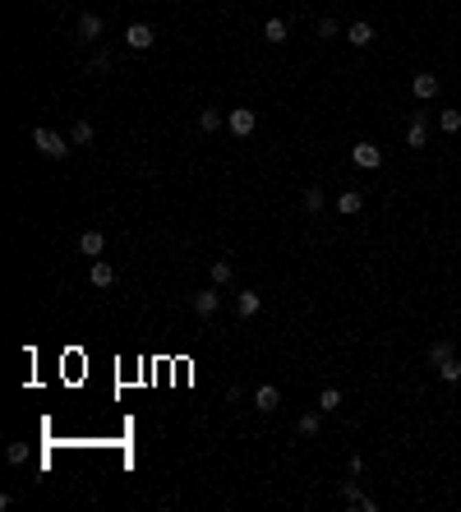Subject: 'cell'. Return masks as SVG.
<instances>
[{"label": "cell", "mask_w": 461, "mask_h": 512, "mask_svg": "<svg viewBox=\"0 0 461 512\" xmlns=\"http://www.w3.org/2000/svg\"><path fill=\"white\" fill-rule=\"evenodd\" d=\"M32 148H37L42 157H51V162H65V157H69V143H65L56 129H46V125L32 129Z\"/></svg>", "instance_id": "1"}, {"label": "cell", "mask_w": 461, "mask_h": 512, "mask_svg": "<svg viewBox=\"0 0 461 512\" xmlns=\"http://www.w3.org/2000/svg\"><path fill=\"white\" fill-rule=\"evenodd\" d=\"M226 129L235 134V139H249V134L259 129V116H254L249 107H231L226 111Z\"/></svg>", "instance_id": "2"}, {"label": "cell", "mask_w": 461, "mask_h": 512, "mask_svg": "<svg viewBox=\"0 0 461 512\" xmlns=\"http://www.w3.org/2000/svg\"><path fill=\"white\" fill-rule=\"evenodd\" d=\"M351 162H355L360 171H378V167H383V148H374V143H355V148H351Z\"/></svg>", "instance_id": "3"}, {"label": "cell", "mask_w": 461, "mask_h": 512, "mask_svg": "<svg viewBox=\"0 0 461 512\" xmlns=\"http://www.w3.org/2000/svg\"><path fill=\"white\" fill-rule=\"evenodd\" d=\"M157 42V32L148 28V23H129V28H125V47L129 51H148Z\"/></svg>", "instance_id": "4"}, {"label": "cell", "mask_w": 461, "mask_h": 512, "mask_svg": "<svg viewBox=\"0 0 461 512\" xmlns=\"http://www.w3.org/2000/svg\"><path fill=\"white\" fill-rule=\"evenodd\" d=\"M217 310H222V295H217V286H208V291H194V314H199V319H213Z\"/></svg>", "instance_id": "5"}, {"label": "cell", "mask_w": 461, "mask_h": 512, "mask_svg": "<svg viewBox=\"0 0 461 512\" xmlns=\"http://www.w3.org/2000/svg\"><path fill=\"white\" fill-rule=\"evenodd\" d=\"M277 406H281V388H277V383H263V388L254 392V411H263V416H272Z\"/></svg>", "instance_id": "6"}, {"label": "cell", "mask_w": 461, "mask_h": 512, "mask_svg": "<svg viewBox=\"0 0 461 512\" xmlns=\"http://www.w3.org/2000/svg\"><path fill=\"white\" fill-rule=\"evenodd\" d=\"M425 143H429V120H425V111H415L411 129H406V148H425Z\"/></svg>", "instance_id": "7"}, {"label": "cell", "mask_w": 461, "mask_h": 512, "mask_svg": "<svg viewBox=\"0 0 461 512\" xmlns=\"http://www.w3.org/2000/svg\"><path fill=\"white\" fill-rule=\"evenodd\" d=\"M88 281L97 286V291H107V286H116V268H111L107 259H92V268H88Z\"/></svg>", "instance_id": "8"}, {"label": "cell", "mask_w": 461, "mask_h": 512, "mask_svg": "<svg viewBox=\"0 0 461 512\" xmlns=\"http://www.w3.org/2000/svg\"><path fill=\"white\" fill-rule=\"evenodd\" d=\"M102 249H107V235H102V231H83V235H78V254H83V259H102Z\"/></svg>", "instance_id": "9"}, {"label": "cell", "mask_w": 461, "mask_h": 512, "mask_svg": "<svg viewBox=\"0 0 461 512\" xmlns=\"http://www.w3.org/2000/svg\"><path fill=\"white\" fill-rule=\"evenodd\" d=\"M411 93L420 97V102H433V97H438V74H415L411 78Z\"/></svg>", "instance_id": "10"}, {"label": "cell", "mask_w": 461, "mask_h": 512, "mask_svg": "<svg viewBox=\"0 0 461 512\" xmlns=\"http://www.w3.org/2000/svg\"><path fill=\"white\" fill-rule=\"evenodd\" d=\"M102 28H107V23H102V14H78V42H97V37H102Z\"/></svg>", "instance_id": "11"}, {"label": "cell", "mask_w": 461, "mask_h": 512, "mask_svg": "<svg viewBox=\"0 0 461 512\" xmlns=\"http://www.w3.org/2000/svg\"><path fill=\"white\" fill-rule=\"evenodd\" d=\"M259 310H263V295L259 291H240V295H235V314H240V319H254Z\"/></svg>", "instance_id": "12"}, {"label": "cell", "mask_w": 461, "mask_h": 512, "mask_svg": "<svg viewBox=\"0 0 461 512\" xmlns=\"http://www.w3.org/2000/svg\"><path fill=\"white\" fill-rule=\"evenodd\" d=\"M341 498H346L351 508H360V512H374V498H369V494H360V484H355V480H346V484H341Z\"/></svg>", "instance_id": "13"}, {"label": "cell", "mask_w": 461, "mask_h": 512, "mask_svg": "<svg viewBox=\"0 0 461 512\" xmlns=\"http://www.w3.org/2000/svg\"><path fill=\"white\" fill-rule=\"evenodd\" d=\"M346 42H351V47H369V42H374V23L355 19L351 28H346Z\"/></svg>", "instance_id": "14"}, {"label": "cell", "mask_w": 461, "mask_h": 512, "mask_svg": "<svg viewBox=\"0 0 461 512\" xmlns=\"http://www.w3.org/2000/svg\"><path fill=\"white\" fill-rule=\"evenodd\" d=\"M360 208H365V194H360V189H346V194L337 199V213H341V217H355Z\"/></svg>", "instance_id": "15"}, {"label": "cell", "mask_w": 461, "mask_h": 512, "mask_svg": "<svg viewBox=\"0 0 461 512\" xmlns=\"http://www.w3.org/2000/svg\"><path fill=\"white\" fill-rule=\"evenodd\" d=\"M222 125H226V111H217V107L199 111V129H203V134H217Z\"/></svg>", "instance_id": "16"}, {"label": "cell", "mask_w": 461, "mask_h": 512, "mask_svg": "<svg viewBox=\"0 0 461 512\" xmlns=\"http://www.w3.org/2000/svg\"><path fill=\"white\" fill-rule=\"evenodd\" d=\"M295 429H300V438H314L323 429V411H305V416L295 420Z\"/></svg>", "instance_id": "17"}, {"label": "cell", "mask_w": 461, "mask_h": 512, "mask_svg": "<svg viewBox=\"0 0 461 512\" xmlns=\"http://www.w3.org/2000/svg\"><path fill=\"white\" fill-rule=\"evenodd\" d=\"M263 42L281 47V42H286V19H268V23H263Z\"/></svg>", "instance_id": "18"}, {"label": "cell", "mask_w": 461, "mask_h": 512, "mask_svg": "<svg viewBox=\"0 0 461 512\" xmlns=\"http://www.w3.org/2000/svg\"><path fill=\"white\" fill-rule=\"evenodd\" d=\"M452 356H457V351H452V341H433V346H429V365H433V370H438V365H447Z\"/></svg>", "instance_id": "19"}, {"label": "cell", "mask_w": 461, "mask_h": 512, "mask_svg": "<svg viewBox=\"0 0 461 512\" xmlns=\"http://www.w3.org/2000/svg\"><path fill=\"white\" fill-rule=\"evenodd\" d=\"M337 406H341V388H323L319 392V411H323V416H332Z\"/></svg>", "instance_id": "20"}, {"label": "cell", "mask_w": 461, "mask_h": 512, "mask_svg": "<svg viewBox=\"0 0 461 512\" xmlns=\"http://www.w3.org/2000/svg\"><path fill=\"white\" fill-rule=\"evenodd\" d=\"M231 277H235V268H231V259H213V286H226Z\"/></svg>", "instance_id": "21"}, {"label": "cell", "mask_w": 461, "mask_h": 512, "mask_svg": "<svg viewBox=\"0 0 461 512\" xmlns=\"http://www.w3.org/2000/svg\"><path fill=\"white\" fill-rule=\"evenodd\" d=\"M69 143H74V148H88V143H92V125H88V120H78L74 129H69Z\"/></svg>", "instance_id": "22"}, {"label": "cell", "mask_w": 461, "mask_h": 512, "mask_svg": "<svg viewBox=\"0 0 461 512\" xmlns=\"http://www.w3.org/2000/svg\"><path fill=\"white\" fill-rule=\"evenodd\" d=\"M438 125H443V134H457V129H461V111H457V107L438 111Z\"/></svg>", "instance_id": "23"}, {"label": "cell", "mask_w": 461, "mask_h": 512, "mask_svg": "<svg viewBox=\"0 0 461 512\" xmlns=\"http://www.w3.org/2000/svg\"><path fill=\"white\" fill-rule=\"evenodd\" d=\"M438 378H443V383H461V360L452 356L447 365H438Z\"/></svg>", "instance_id": "24"}, {"label": "cell", "mask_w": 461, "mask_h": 512, "mask_svg": "<svg viewBox=\"0 0 461 512\" xmlns=\"http://www.w3.org/2000/svg\"><path fill=\"white\" fill-rule=\"evenodd\" d=\"M305 213H323V189L319 185L305 189Z\"/></svg>", "instance_id": "25"}, {"label": "cell", "mask_w": 461, "mask_h": 512, "mask_svg": "<svg viewBox=\"0 0 461 512\" xmlns=\"http://www.w3.org/2000/svg\"><path fill=\"white\" fill-rule=\"evenodd\" d=\"M88 70H97V74H107V70H111V51H107V47H102V51H92Z\"/></svg>", "instance_id": "26"}, {"label": "cell", "mask_w": 461, "mask_h": 512, "mask_svg": "<svg viewBox=\"0 0 461 512\" xmlns=\"http://www.w3.org/2000/svg\"><path fill=\"white\" fill-rule=\"evenodd\" d=\"M337 32H341V23H337L332 14H323V19H319V37H323V42H328V37H337Z\"/></svg>", "instance_id": "27"}, {"label": "cell", "mask_w": 461, "mask_h": 512, "mask_svg": "<svg viewBox=\"0 0 461 512\" xmlns=\"http://www.w3.org/2000/svg\"><path fill=\"white\" fill-rule=\"evenodd\" d=\"M5 457H10V466H23V462H28V443H10Z\"/></svg>", "instance_id": "28"}]
</instances>
